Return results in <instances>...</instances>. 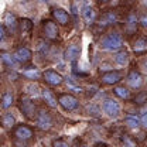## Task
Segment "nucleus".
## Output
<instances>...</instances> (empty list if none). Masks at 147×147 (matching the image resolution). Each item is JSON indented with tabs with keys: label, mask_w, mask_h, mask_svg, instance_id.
<instances>
[{
	"label": "nucleus",
	"mask_w": 147,
	"mask_h": 147,
	"mask_svg": "<svg viewBox=\"0 0 147 147\" xmlns=\"http://www.w3.org/2000/svg\"><path fill=\"white\" fill-rule=\"evenodd\" d=\"M58 103L65 112H75L79 109V99L71 93H61L58 96Z\"/></svg>",
	"instance_id": "obj_4"
},
{
	"label": "nucleus",
	"mask_w": 147,
	"mask_h": 147,
	"mask_svg": "<svg viewBox=\"0 0 147 147\" xmlns=\"http://www.w3.org/2000/svg\"><path fill=\"white\" fill-rule=\"evenodd\" d=\"M102 109L106 113V116H109L112 119H116V117L120 115L122 106H120V103H119L116 99L106 98V99L103 100V103H102Z\"/></svg>",
	"instance_id": "obj_7"
},
{
	"label": "nucleus",
	"mask_w": 147,
	"mask_h": 147,
	"mask_svg": "<svg viewBox=\"0 0 147 147\" xmlns=\"http://www.w3.org/2000/svg\"><path fill=\"white\" fill-rule=\"evenodd\" d=\"M14 103V95L11 91H4L1 95V109L6 110L9 108H11Z\"/></svg>",
	"instance_id": "obj_24"
},
{
	"label": "nucleus",
	"mask_w": 147,
	"mask_h": 147,
	"mask_svg": "<svg viewBox=\"0 0 147 147\" xmlns=\"http://www.w3.org/2000/svg\"><path fill=\"white\" fill-rule=\"evenodd\" d=\"M122 79H123V72L116 71V69L103 72L100 75V84H103V85H117Z\"/></svg>",
	"instance_id": "obj_11"
},
{
	"label": "nucleus",
	"mask_w": 147,
	"mask_h": 147,
	"mask_svg": "<svg viewBox=\"0 0 147 147\" xmlns=\"http://www.w3.org/2000/svg\"><path fill=\"white\" fill-rule=\"evenodd\" d=\"M36 126L40 130H50L53 127V116L48 110L40 109L36 115Z\"/></svg>",
	"instance_id": "obj_6"
},
{
	"label": "nucleus",
	"mask_w": 147,
	"mask_h": 147,
	"mask_svg": "<svg viewBox=\"0 0 147 147\" xmlns=\"http://www.w3.org/2000/svg\"><path fill=\"white\" fill-rule=\"evenodd\" d=\"M18 28L23 38H30L31 31H33V21L30 18H21L18 23Z\"/></svg>",
	"instance_id": "obj_19"
},
{
	"label": "nucleus",
	"mask_w": 147,
	"mask_h": 147,
	"mask_svg": "<svg viewBox=\"0 0 147 147\" xmlns=\"http://www.w3.org/2000/svg\"><path fill=\"white\" fill-rule=\"evenodd\" d=\"M140 24V17H137V14L134 11H130L126 18H125V31L129 37L134 36L137 33V27Z\"/></svg>",
	"instance_id": "obj_10"
},
{
	"label": "nucleus",
	"mask_w": 147,
	"mask_h": 147,
	"mask_svg": "<svg viewBox=\"0 0 147 147\" xmlns=\"http://www.w3.org/2000/svg\"><path fill=\"white\" fill-rule=\"evenodd\" d=\"M42 79L48 86H61L64 84V76L54 69H45L42 72Z\"/></svg>",
	"instance_id": "obj_9"
},
{
	"label": "nucleus",
	"mask_w": 147,
	"mask_h": 147,
	"mask_svg": "<svg viewBox=\"0 0 147 147\" xmlns=\"http://www.w3.org/2000/svg\"><path fill=\"white\" fill-rule=\"evenodd\" d=\"M38 1H48V0H38Z\"/></svg>",
	"instance_id": "obj_37"
},
{
	"label": "nucleus",
	"mask_w": 147,
	"mask_h": 147,
	"mask_svg": "<svg viewBox=\"0 0 147 147\" xmlns=\"http://www.w3.org/2000/svg\"><path fill=\"white\" fill-rule=\"evenodd\" d=\"M96 147H109V146H106V144H102V143H99V144H96Z\"/></svg>",
	"instance_id": "obj_34"
},
{
	"label": "nucleus",
	"mask_w": 147,
	"mask_h": 147,
	"mask_svg": "<svg viewBox=\"0 0 147 147\" xmlns=\"http://www.w3.org/2000/svg\"><path fill=\"white\" fill-rule=\"evenodd\" d=\"M140 26H142V27H147V13H144V14L140 17Z\"/></svg>",
	"instance_id": "obj_33"
},
{
	"label": "nucleus",
	"mask_w": 147,
	"mask_h": 147,
	"mask_svg": "<svg viewBox=\"0 0 147 147\" xmlns=\"http://www.w3.org/2000/svg\"><path fill=\"white\" fill-rule=\"evenodd\" d=\"M119 23V14L115 10H108L102 14V17L99 20V26L100 27H109V26H115Z\"/></svg>",
	"instance_id": "obj_15"
},
{
	"label": "nucleus",
	"mask_w": 147,
	"mask_h": 147,
	"mask_svg": "<svg viewBox=\"0 0 147 147\" xmlns=\"http://www.w3.org/2000/svg\"><path fill=\"white\" fill-rule=\"evenodd\" d=\"M139 67H140V69H142L143 72L147 74V57H143V58L140 59V62H139Z\"/></svg>",
	"instance_id": "obj_31"
},
{
	"label": "nucleus",
	"mask_w": 147,
	"mask_h": 147,
	"mask_svg": "<svg viewBox=\"0 0 147 147\" xmlns=\"http://www.w3.org/2000/svg\"><path fill=\"white\" fill-rule=\"evenodd\" d=\"M51 14H53V18L58 23V26H62V27L69 26L71 16H69V13L67 10H64L61 7H53L51 9Z\"/></svg>",
	"instance_id": "obj_12"
},
{
	"label": "nucleus",
	"mask_w": 147,
	"mask_h": 147,
	"mask_svg": "<svg viewBox=\"0 0 147 147\" xmlns=\"http://www.w3.org/2000/svg\"><path fill=\"white\" fill-rule=\"evenodd\" d=\"M115 62H116L117 65H120V67L127 65V62H129V53L126 51V50H120V51H117V53L115 54Z\"/></svg>",
	"instance_id": "obj_26"
},
{
	"label": "nucleus",
	"mask_w": 147,
	"mask_h": 147,
	"mask_svg": "<svg viewBox=\"0 0 147 147\" xmlns=\"http://www.w3.org/2000/svg\"><path fill=\"white\" fill-rule=\"evenodd\" d=\"M82 17L85 20V23L88 24V26H91L95 23V20H96V13H95V10H93V7L91 6H85L84 9H82Z\"/></svg>",
	"instance_id": "obj_23"
},
{
	"label": "nucleus",
	"mask_w": 147,
	"mask_h": 147,
	"mask_svg": "<svg viewBox=\"0 0 147 147\" xmlns=\"http://www.w3.org/2000/svg\"><path fill=\"white\" fill-rule=\"evenodd\" d=\"M41 34L44 38L50 40V41H55L59 37V28H58V23L53 21V20H42L41 23Z\"/></svg>",
	"instance_id": "obj_2"
},
{
	"label": "nucleus",
	"mask_w": 147,
	"mask_h": 147,
	"mask_svg": "<svg viewBox=\"0 0 147 147\" xmlns=\"http://www.w3.org/2000/svg\"><path fill=\"white\" fill-rule=\"evenodd\" d=\"M23 75H24L27 79L36 81V79H38V78L41 76V72L38 71V68H36V67H27V68L24 69Z\"/></svg>",
	"instance_id": "obj_27"
},
{
	"label": "nucleus",
	"mask_w": 147,
	"mask_h": 147,
	"mask_svg": "<svg viewBox=\"0 0 147 147\" xmlns=\"http://www.w3.org/2000/svg\"><path fill=\"white\" fill-rule=\"evenodd\" d=\"M79 55H81V38L75 37L68 42V45L65 48V53H64V58L69 62H76Z\"/></svg>",
	"instance_id": "obj_3"
},
{
	"label": "nucleus",
	"mask_w": 147,
	"mask_h": 147,
	"mask_svg": "<svg viewBox=\"0 0 147 147\" xmlns=\"http://www.w3.org/2000/svg\"><path fill=\"white\" fill-rule=\"evenodd\" d=\"M13 55H14V58L17 59L20 64H27V62H30L33 59V51L30 48H27V47H23V45L16 48V51L13 53Z\"/></svg>",
	"instance_id": "obj_16"
},
{
	"label": "nucleus",
	"mask_w": 147,
	"mask_h": 147,
	"mask_svg": "<svg viewBox=\"0 0 147 147\" xmlns=\"http://www.w3.org/2000/svg\"><path fill=\"white\" fill-rule=\"evenodd\" d=\"M146 144H147V137H146Z\"/></svg>",
	"instance_id": "obj_38"
},
{
	"label": "nucleus",
	"mask_w": 147,
	"mask_h": 147,
	"mask_svg": "<svg viewBox=\"0 0 147 147\" xmlns=\"http://www.w3.org/2000/svg\"><path fill=\"white\" fill-rule=\"evenodd\" d=\"M142 3H143L144 6H147V0H142Z\"/></svg>",
	"instance_id": "obj_36"
},
{
	"label": "nucleus",
	"mask_w": 147,
	"mask_h": 147,
	"mask_svg": "<svg viewBox=\"0 0 147 147\" xmlns=\"http://www.w3.org/2000/svg\"><path fill=\"white\" fill-rule=\"evenodd\" d=\"M18 23H20V21H17V17L14 16V13H11V11H6V13H4L3 24L6 26V28H7V31H9L10 36H14V34L17 33Z\"/></svg>",
	"instance_id": "obj_14"
},
{
	"label": "nucleus",
	"mask_w": 147,
	"mask_h": 147,
	"mask_svg": "<svg viewBox=\"0 0 147 147\" xmlns=\"http://www.w3.org/2000/svg\"><path fill=\"white\" fill-rule=\"evenodd\" d=\"M131 48L134 51V54L137 55H143L147 53V37L144 36H139L131 44Z\"/></svg>",
	"instance_id": "obj_17"
},
{
	"label": "nucleus",
	"mask_w": 147,
	"mask_h": 147,
	"mask_svg": "<svg viewBox=\"0 0 147 147\" xmlns=\"http://www.w3.org/2000/svg\"><path fill=\"white\" fill-rule=\"evenodd\" d=\"M18 109L21 110V113L27 117V119H36V105L33 103V100L28 96H21L18 100Z\"/></svg>",
	"instance_id": "obj_5"
},
{
	"label": "nucleus",
	"mask_w": 147,
	"mask_h": 147,
	"mask_svg": "<svg viewBox=\"0 0 147 147\" xmlns=\"http://www.w3.org/2000/svg\"><path fill=\"white\" fill-rule=\"evenodd\" d=\"M123 45H125L123 37L117 31L108 33L99 42V47L105 51H120L123 48Z\"/></svg>",
	"instance_id": "obj_1"
},
{
	"label": "nucleus",
	"mask_w": 147,
	"mask_h": 147,
	"mask_svg": "<svg viewBox=\"0 0 147 147\" xmlns=\"http://www.w3.org/2000/svg\"><path fill=\"white\" fill-rule=\"evenodd\" d=\"M125 125L129 129H133V130H137V129L142 127V122H140V116L137 115H133V113H127L125 116Z\"/></svg>",
	"instance_id": "obj_21"
},
{
	"label": "nucleus",
	"mask_w": 147,
	"mask_h": 147,
	"mask_svg": "<svg viewBox=\"0 0 147 147\" xmlns=\"http://www.w3.org/2000/svg\"><path fill=\"white\" fill-rule=\"evenodd\" d=\"M41 96H42V99L45 100V103L50 106V108H57V105H59L58 103V99H57V95L54 93V91H51L50 88H42L41 89Z\"/></svg>",
	"instance_id": "obj_18"
},
{
	"label": "nucleus",
	"mask_w": 147,
	"mask_h": 147,
	"mask_svg": "<svg viewBox=\"0 0 147 147\" xmlns=\"http://www.w3.org/2000/svg\"><path fill=\"white\" fill-rule=\"evenodd\" d=\"M0 57H1V62H3V65L7 67L9 69H16L17 65L20 64L17 59L14 58V55L9 54V53H6V51H1V53H0Z\"/></svg>",
	"instance_id": "obj_20"
},
{
	"label": "nucleus",
	"mask_w": 147,
	"mask_h": 147,
	"mask_svg": "<svg viewBox=\"0 0 147 147\" xmlns=\"http://www.w3.org/2000/svg\"><path fill=\"white\" fill-rule=\"evenodd\" d=\"M1 125H3V127L6 129V130L13 129L14 127V125H16V117H14V115L10 113V112L4 113L3 117H1Z\"/></svg>",
	"instance_id": "obj_25"
},
{
	"label": "nucleus",
	"mask_w": 147,
	"mask_h": 147,
	"mask_svg": "<svg viewBox=\"0 0 147 147\" xmlns=\"http://www.w3.org/2000/svg\"><path fill=\"white\" fill-rule=\"evenodd\" d=\"M112 92H113V95H115L116 98H119V99H122V100H129V99L131 98L130 89H129L127 86H125V85H116Z\"/></svg>",
	"instance_id": "obj_22"
},
{
	"label": "nucleus",
	"mask_w": 147,
	"mask_h": 147,
	"mask_svg": "<svg viewBox=\"0 0 147 147\" xmlns=\"http://www.w3.org/2000/svg\"><path fill=\"white\" fill-rule=\"evenodd\" d=\"M27 88L30 89V93H31V95H33V93H34V95H38V93H41V91H38V86H37V85H33V84H30V85H28Z\"/></svg>",
	"instance_id": "obj_32"
},
{
	"label": "nucleus",
	"mask_w": 147,
	"mask_h": 147,
	"mask_svg": "<svg viewBox=\"0 0 147 147\" xmlns=\"http://www.w3.org/2000/svg\"><path fill=\"white\" fill-rule=\"evenodd\" d=\"M53 147H69V144L62 139H55L53 142Z\"/></svg>",
	"instance_id": "obj_30"
},
{
	"label": "nucleus",
	"mask_w": 147,
	"mask_h": 147,
	"mask_svg": "<svg viewBox=\"0 0 147 147\" xmlns=\"http://www.w3.org/2000/svg\"><path fill=\"white\" fill-rule=\"evenodd\" d=\"M126 82H127V86L130 89H134V91H139L143 84H144V79H143V75L140 71L137 69H130L126 75Z\"/></svg>",
	"instance_id": "obj_8"
},
{
	"label": "nucleus",
	"mask_w": 147,
	"mask_h": 147,
	"mask_svg": "<svg viewBox=\"0 0 147 147\" xmlns=\"http://www.w3.org/2000/svg\"><path fill=\"white\" fill-rule=\"evenodd\" d=\"M109 0H99V3H108Z\"/></svg>",
	"instance_id": "obj_35"
},
{
	"label": "nucleus",
	"mask_w": 147,
	"mask_h": 147,
	"mask_svg": "<svg viewBox=\"0 0 147 147\" xmlns=\"http://www.w3.org/2000/svg\"><path fill=\"white\" fill-rule=\"evenodd\" d=\"M13 134H14V137L18 139V140L27 142V140H30V139L34 137V130L30 127V126H27V125H18V126L14 127Z\"/></svg>",
	"instance_id": "obj_13"
},
{
	"label": "nucleus",
	"mask_w": 147,
	"mask_h": 147,
	"mask_svg": "<svg viewBox=\"0 0 147 147\" xmlns=\"http://www.w3.org/2000/svg\"><path fill=\"white\" fill-rule=\"evenodd\" d=\"M140 122H142V127L147 129V106L140 113Z\"/></svg>",
	"instance_id": "obj_29"
},
{
	"label": "nucleus",
	"mask_w": 147,
	"mask_h": 147,
	"mask_svg": "<svg viewBox=\"0 0 147 147\" xmlns=\"http://www.w3.org/2000/svg\"><path fill=\"white\" fill-rule=\"evenodd\" d=\"M120 143H122V147H139L137 146V142L130 136V134H122L120 137Z\"/></svg>",
	"instance_id": "obj_28"
}]
</instances>
